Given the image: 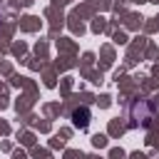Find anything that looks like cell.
I'll return each instance as SVG.
<instances>
[{"instance_id": "6da1fadb", "label": "cell", "mask_w": 159, "mask_h": 159, "mask_svg": "<svg viewBox=\"0 0 159 159\" xmlns=\"http://www.w3.org/2000/svg\"><path fill=\"white\" fill-rule=\"evenodd\" d=\"M72 119H75V124H77L80 129H84V127L89 124V112H87V109H75Z\"/></svg>"}]
</instances>
